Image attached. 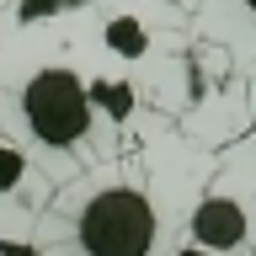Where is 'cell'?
Masks as SVG:
<instances>
[{
	"instance_id": "6da1fadb",
	"label": "cell",
	"mask_w": 256,
	"mask_h": 256,
	"mask_svg": "<svg viewBox=\"0 0 256 256\" xmlns=\"http://www.w3.org/2000/svg\"><path fill=\"white\" fill-rule=\"evenodd\" d=\"M214 150L166 112H144L123 155L96 160L32 219V256H166L187 230Z\"/></svg>"
},
{
	"instance_id": "7a4b0ae2",
	"label": "cell",
	"mask_w": 256,
	"mask_h": 256,
	"mask_svg": "<svg viewBox=\"0 0 256 256\" xmlns=\"http://www.w3.org/2000/svg\"><path fill=\"white\" fill-rule=\"evenodd\" d=\"M0 128L27 150L54 187L96 160L123 155L96 112L86 54L70 38V16L0 11Z\"/></svg>"
},
{
	"instance_id": "3957f363",
	"label": "cell",
	"mask_w": 256,
	"mask_h": 256,
	"mask_svg": "<svg viewBox=\"0 0 256 256\" xmlns=\"http://www.w3.org/2000/svg\"><path fill=\"white\" fill-rule=\"evenodd\" d=\"M70 38L86 54L96 112L118 150L134 144L144 112L182 118L198 96L192 80V11L176 0H86L70 6Z\"/></svg>"
},
{
	"instance_id": "277c9868",
	"label": "cell",
	"mask_w": 256,
	"mask_h": 256,
	"mask_svg": "<svg viewBox=\"0 0 256 256\" xmlns=\"http://www.w3.org/2000/svg\"><path fill=\"white\" fill-rule=\"evenodd\" d=\"M182 235L219 256L256 251V134L251 128L214 150V171L203 176V187L192 198Z\"/></svg>"
},
{
	"instance_id": "5b68a950",
	"label": "cell",
	"mask_w": 256,
	"mask_h": 256,
	"mask_svg": "<svg viewBox=\"0 0 256 256\" xmlns=\"http://www.w3.org/2000/svg\"><path fill=\"white\" fill-rule=\"evenodd\" d=\"M198 48L224 54L240 80H256V0H198L192 6Z\"/></svg>"
},
{
	"instance_id": "8992f818",
	"label": "cell",
	"mask_w": 256,
	"mask_h": 256,
	"mask_svg": "<svg viewBox=\"0 0 256 256\" xmlns=\"http://www.w3.org/2000/svg\"><path fill=\"white\" fill-rule=\"evenodd\" d=\"M166 256H219V251H208V246H198V240H187V235H182Z\"/></svg>"
},
{
	"instance_id": "52a82bcc",
	"label": "cell",
	"mask_w": 256,
	"mask_h": 256,
	"mask_svg": "<svg viewBox=\"0 0 256 256\" xmlns=\"http://www.w3.org/2000/svg\"><path fill=\"white\" fill-rule=\"evenodd\" d=\"M246 102H251V134H256V80H251V96Z\"/></svg>"
},
{
	"instance_id": "ba28073f",
	"label": "cell",
	"mask_w": 256,
	"mask_h": 256,
	"mask_svg": "<svg viewBox=\"0 0 256 256\" xmlns=\"http://www.w3.org/2000/svg\"><path fill=\"white\" fill-rule=\"evenodd\" d=\"M6 6H11V0H0V11H6Z\"/></svg>"
},
{
	"instance_id": "9c48e42d",
	"label": "cell",
	"mask_w": 256,
	"mask_h": 256,
	"mask_svg": "<svg viewBox=\"0 0 256 256\" xmlns=\"http://www.w3.org/2000/svg\"><path fill=\"white\" fill-rule=\"evenodd\" d=\"M0 256H6V246H0Z\"/></svg>"
},
{
	"instance_id": "30bf717a",
	"label": "cell",
	"mask_w": 256,
	"mask_h": 256,
	"mask_svg": "<svg viewBox=\"0 0 256 256\" xmlns=\"http://www.w3.org/2000/svg\"><path fill=\"white\" fill-rule=\"evenodd\" d=\"M251 256H256V251H251Z\"/></svg>"
}]
</instances>
